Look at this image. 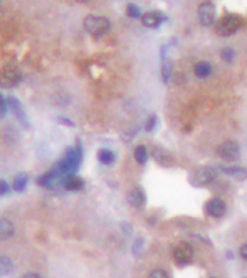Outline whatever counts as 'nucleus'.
Returning <instances> with one entry per match:
<instances>
[{"mask_svg": "<svg viewBox=\"0 0 247 278\" xmlns=\"http://www.w3.org/2000/svg\"><path fill=\"white\" fill-rule=\"evenodd\" d=\"M82 25H84L86 32L94 38H101L111 32V21L101 15H88Z\"/></svg>", "mask_w": 247, "mask_h": 278, "instance_id": "f257e3e1", "label": "nucleus"}, {"mask_svg": "<svg viewBox=\"0 0 247 278\" xmlns=\"http://www.w3.org/2000/svg\"><path fill=\"white\" fill-rule=\"evenodd\" d=\"M234 56H236V53H234L232 48H224V50L221 51V58H223L226 63H232L234 61Z\"/></svg>", "mask_w": 247, "mask_h": 278, "instance_id": "4be33fe9", "label": "nucleus"}, {"mask_svg": "<svg viewBox=\"0 0 247 278\" xmlns=\"http://www.w3.org/2000/svg\"><path fill=\"white\" fill-rule=\"evenodd\" d=\"M7 107H8V106H7V101L2 97V94H0V117L7 114Z\"/></svg>", "mask_w": 247, "mask_h": 278, "instance_id": "a878e982", "label": "nucleus"}, {"mask_svg": "<svg viewBox=\"0 0 247 278\" xmlns=\"http://www.w3.org/2000/svg\"><path fill=\"white\" fill-rule=\"evenodd\" d=\"M133 156H135L137 163L145 165L147 160H149V151H147V148H145L144 145H138L137 148H135V151H133Z\"/></svg>", "mask_w": 247, "mask_h": 278, "instance_id": "a211bd4d", "label": "nucleus"}, {"mask_svg": "<svg viewBox=\"0 0 247 278\" xmlns=\"http://www.w3.org/2000/svg\"><path fill=\"white\" fill-rule=\"evenodd\" d=\"M211 73H213V66H211V63H208V61H201L194 66V74L198 77H201V79L203 77L211 76Z\"/></svg>", "mask_w": 247, "mask_h": 278, "instance_id": "2eb2a0df", "label": "nucleus"}, {"mask_svg": "<svg viewBox=\"0 0 247 278\" xmlns=\"http://www.w3.org/2000/svg\"><path fill=\"white\" fill-rule=\"evenodd\" d=\"M21 82V71L17 66H5L0 69V86L5 89L17 88Z\"/></svg>", "mask_w": 247, "mask_h": 278, "instance_id": "7ed1b4c3", "label": "nucleus"}, {"mask_svg": "<svg viewBox=\"0 0 247 278\" xmlns=\"http://www.w3.org/2000/svg\"><path fill=\"white\" fill-rule=\"evenodd\" d=\"M129 203L135 207H140L145 204V193L140 188H133L131 193H129Z\"/></svg>", "mask_w": 247, "mask_h": 278, "instance_id": "ddd939ff", "label": "nucleus"}, {"mask_svg": "<svg viewBox=\"0 0 247 278\" xmlns=\"http://www.w3.org/2000/svg\"><path fill=\"white\" fill-rule=\"evenodd\" d=\"M162 79L165 82H170L171 79V64L165 56H163V64H162Z\"/></svg>", "mask_w": 247, "mask_h": 278, "instance_id": "6ab92c4d", "label": "nucleus"}, {"mask_svg": "<svg viewBox=\"0 0 247 278\" xmlns=\"http://www.w3.org/2000/svg\"><path fill=\"white\" fill-rule=\"evenodd\" d=\"M63 185H64V188L69 189V191H77V189L82 188V185L84 183H82L81 178H77L75 173H71V175L63 178Z\"/></svg>", "mask_w": 247, "mask_h": 278, "instance_id": "f8f14e48", "label": "nucleus"}, {"mask_svg": "<svg viewBox=\"0 0 247 278\" xmlns=\"http://www.w3.org/2000/svg\"><path fill=\"white\" fill-rule=\"evenodd\" d=\"M205 211L211 217H223L224 212H226V204H224L223 199L213 198L205 204Z\"/></svg>", "mask_w": 247, "mask_h": 278, "instance_id": "0eeeda50", "label": "nucleus"}, {"mask_svg": "<svg viewBox=\"0 0 247 278\" xmlns=\"http://www.w3.org/2000/svg\"><path fill=\"white\" fill-rule=\"evenodd\" d=\"M152 278H168V272L162 270V268H157V270H153L150 273Z\"/></svg>", "mask_w": 247, "mask_h": 278, "instance_id": "5701e85b", "label": "nucleus"}, {"mask_svg": "<svg viewBox=\"0 0 247 278\" xmlns=\"http://www.w3.org/2000/svg\"><path fill=\"white\" fill-rule=\"evenodd\" d=\"M97 158H99V162L104 163V165H111V163H114L115 153L109 148H102V150H99Z\"/></svg>", "mask_w": 247, "mask_h": 278, "instance_id": "dca6fc26", "label": "nucleus"}, {"mask_svg": "<svg viewBox=\"0 0 247 278\" xmlns=\"http://www.w3.org/2000/svg\"><path fill=\"white\" fill-rule=\"evenodd\" d=\"M15 234V225L10 219L7 217H2L0 219V241H8L12 239Z\"/></svg>", "mask_w": 247, "mask_h": 278, "instance_id": "9d476101", "label": "nucleus"}, {"mask_svg": "<svg viewBox=\"0 0 247 278\" xmlns=\"http://www.w3.org/2000/svg\"><path fill=\"white\" fill-rule=\"evenodd\" d=\"M221 170L237 181H244L247 178V170L242 167H221Z\"/></svg>", "mask_w": 247, "mask_h": 278, "instance_id": "9b49d317", "label": "nucleus"}, {"mask_svg": "<svg viewBox=\"0 0 247 278\" xmlns=\"http://www.w3.org/2000/svg\"><path fill=\"white\" fill-rule=\"evenodd\" d=\"M8 193H10V186H8L7 181L0 180V196H3V194H8Z\"/></svg>", "mask_w": 247, "mask_h": 278, "instance_id": "b1692460", "label": "nucleus"}, {"mask_svg": "<svg viewBox=\"0 0 247 278\" xmlns=\"http://www.w3.org/2000/svg\"><path fill=\"white\" fill-rule=\"evenodd\" d=\"M127 15L131 17V19H140L142 12H140V8L135 5V3H129V5H127Z\"/></svg>", "mask_w": 247, "mask_h": 278, "instance_id": "412c9836", "label": "nucleus"}, {"mask_svg": "<svg viewBox=\"0 0 247 278\" xmlns=\"http://www.w3.org/2000/svg\"><path fill=\"white\" fill-rule=\"evenodd\" d=\"M25 277H32V278H38V277H40V275H38V273H25Z\"/></svg>", "mask_w": 247, "mask_h": 278, "instance_id": "c85d7f7f", "label": "nucleus"}, {"mask_svg": "<svg viewBox=\"0 0 247 278\" xmlns=\"http://www.w3.org/2000/svg\"><path fill=\"white\" fill-rule=\"evenodd\" d=\"M241 257L247 260V244H244L241 247Z\"/></svg>", "mask_w": 247, "mask_h": 278, "instance_id": "cd10ccee", "label": "nucleus"}, {"mask_svg": "<svg viewBox=\"0 0 247 278\" xmlns=\"http://www.w3.org/2000/svg\"><path fill=\"white\" fill-rule=\"evenodd\" d=\"M142 245H144V241L142 239H137V242L133 244V254H137V255H140V249H142Z\"/></svg>", "mask_w": 247, "mask_h": 278, "instance_id": "bb28decb", "label": "nucleus"}, {"mask_svg": "<svg viewBox=\"0 0 247 278\" xmlns=\"http://www.w3.org/2000/svg\"><path fill=\"white\" fill-rule=\"evenodd\" d=\"M218 153L221 158L226 160V162H234V160H237V156H239V145L234 140H226L221 143Z\"/></svg>", "mask_w": 247, "mask_h": 278, "instance_id": "39448f33", "label": "nucleus"}, {"mask_svg": "<svg viewBox=\"0 0 247 278\" xmlns=\"http://www.w3.org/2000/svg\"><path fill=\"white\" fill-rule=\"evenodd\" d=\"M14 270V263L7 255H0V275H7Z\"/></svg>", "mask_w": 247, "mask_h": 278, "instance_id": "f3484780", "label": "nucleus"}, {"mask_svg": "<svg viewBox=\"0 0 247 278\" xmlns=\"http://www.w3.org/2000/svg\"><path fill=\"white\" fill-rule=\"evenodd\" d=\"M76 2H79V3H86V2H89V0H76Z\"/></svg>", "mask_w": 247, "mask_h": 278, "instance_id": "c756f323", "label": "nucleus"}, {"mask_svg": "<svg viewBox=\"0 0 247 278\" xmlns=\"http://www.w3.org/2000/svg\"><path fill=\"white\" fill-rule=\"evenodd\" d=\"M27 183H28V176L25 175V173H21V175H19L14 180V188L15 191H23L25 188H27Z\"/></svg>", "mask_w": 247, "mask_h": 278, "instance_id": "aec40b11", "label": "nucleus"}, {"mask_svg": "<svg viewBox=\"0 0 247 278\" xmlns=\"http://www.w3.org/2000/svg\"><path fill=\"white\" fill-rule=\"evenodd\" d=\"M193 255H194L193 247L188 244H181L178 247H175V250H173V259H175V262L181 265V267L191 262Z\"/></svg>", "mask_w": 247, "mask_h": 278, "instance_id": "423d86ee", "label": "nucleus"}, {"mask_svg": "<svg viewBox=\"0 0 247 278\" xmlns=\"http://www.w3.org/2000/svg\"><path fill=\"white\" fill-rule=\"evenodd\" d=\"M155 124H157V117L152 115L150 119H149V122L145 124V130H147V132H152V130H153V127H155Z\"/></svg>", "mask_w": 247, "mask_h": 278, "instance_id": "393cba45", "label": "nucleus"}, {"mask_svg": "<svg viewBox=\"0 0 247 278\" xmlns=\"http://www.w3.org/2000/svg\"><path fill=\"white\" fill-rule=\"evenodd\" d=\"M142 20V25L147 28H157L160 23L165 20V17L160 14V12H147L140 17Z\"/></svg>", "mask_w": 247, "mask_h": 278, "instance_id": "1a4fd4ad", "label": "nucleus"}, {"mask_svg": "<svg viewBox=\"0 0 247 278\" xmlns=\"http://www.w3.org/2000/svg\"><path fill=\"white\" fill-rule=\"evenodd\" d=\"M7 104H8V106H10V109H12V111H14V112H15L17 119H19V120H20V122H21V124H23V125H25V127H28L27 120H25V119H27V117H25V112H23V109H21V106H20V102H19V101H17V99H15V97H10V99H8V101H7Z\"/></svg>", "mask_w": 247, "mask_h": 278, "instance_id": "4468645a", "label": "nucleus"}, {"mask_svg": "<svg viewBox=\"0 0 247 278\" xmlns=\"http://www.w3.org/2000/svg\"><path fill=\"white\" fill-rule=\"evenodd\" d=\"M198 19L201 25L205 27H211L216 21V7L213 2H203L198 7Z\"/></svg>", "mask_w": 247, "mask_h": 278, "instance_id": "20e7f679", "label": "nucleus"}, {"mask_svg": "<svg viewBox=\"0 0 247 278\" xmlns=\"http://www.w3.org/2000/svg\"><path fill=\"white\" fill-rule=\"evenodd\" d=\"M242 20L239 15H234V14H228L221 19L218 23H216V32L221 37H229V35H234L237 30L241 28Z\"/></svg>", "mask_w": 247, "mask_h": 278, "instance_id": "f03ea898", "label": "nucleus"}, {"mask_svg": "<svg viewBox=\"0 0 247 278\" xmlns=\"http://www.w3.org/2000/svg\"><path fill=\"white\" fill-rule=\"evenodd\" d=\"M216 180V171L213 168H199L194 175V183L201 185V186H208L211 185Z\"/></svg>", "mask_w": 247, "mask_h": 278, "instance_id": "6e6552de", "label": "nucleus"}]
</instances>
